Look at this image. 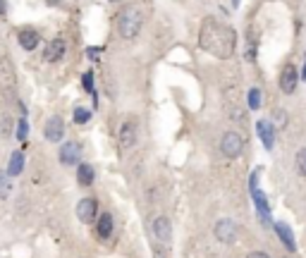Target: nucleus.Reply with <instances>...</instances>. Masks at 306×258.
<instances>
[{"label": "nucleus", "instance_id": "f257e3e1", "mask_svg": "<svg viewBox=\"0 0 306 258\" xmlns=\"http://www.w3.org/2000/svg\"><path fill=\"white\" fill-rule=\"evenodd\" d=\"M199 46L211 55L227 60V57L235 55L237 34L225 22L216 19V17H206L201 24V31H199Z\"/></svg>", "mask_w": 306, "mask_h": 258}, {"label": "nucleus", "instance_id": "f03ea898", "mask_svg": "<svg viewBox=\"0 0 306 258\" xmlns=\"http://www.w3.org/2000/svg\"><path fill=\"white\" fill-rule=\"evenodd\" d=\"M144 27V12L139 5H127L118 14V31L122 38H134Z\"/></svg>", "mask_w": 306, "mask_h": 258}, {"label": "nucleus", "instance_id": "7ed1b4c3", "mask_svg": "<svg viewBox=\"0 0 306 258\" xmlns=\"http://www.w3.org/2000/svg\"><path fill=\"white\" fill-rule=\"evenodd\" d=\"M242 148H244V139L237 132H225L223 134V139H220V151H223L225 158H230V161L239 158Z\"/></svg>", "mask_w": 306, "mask_h": 258}, {"label": "nucleus", "instance_id": "20e7f679", "mask_svg": "<svg viewBox=\"0 0 306 258\" xmlns=\"http://www.w3.org/2000/svg\"><path fill=\"white\" fill-rule=\"evenodd\" d=\"M76 217H79L84 225L93 223V220L98 217V201L96 199L86 196V199H82V201L76 203Z\"/></svg>", "mask_w": 306, "mask_h": 258}, {"label": "nucleus", "instance_id": "39448f33", "mask_svg": "<svg viewBox=\"0 0 306 258\" xmlns=\"http://www.w3.org/2000/svg\"><path fill=\"white\" fill-rule=\"evenodd\" d=\"M82 161V146L76 141H65L60 146V163L63 165H76Z\"/></svg>", "mask_w": 306, "mask_h": 258}, {"label": "nucleus", "instance_id": "423d86ee", "mask_svg": "<svg viewBox=\"0 0 306 258\" xmlns=\"http://www.w3.org/2000/svg\"><path fill=\"white\" fill-rule=\"evenodd\" d=\"M216 237H218V242H223V244L235 242V239H237V225L232 223L230 217L218 220V223H216Z\"/></svg>", "mask_w": 306, "mask_h": 258}, {"label": "nucleus", "instance_id": "0eeeda50", "mask_svg": "<svg viewBox=\"0 0 306 258\" xmlns=\"http://www.w3.org/2000/svg\"><path fill=\"white\" fill-rule=\"evenodd\" d=\"M43 136L48 141H53V144H58V141H63L65 136V122L63 117H50L48 122H46V127H43Z\"/></svg>", "mask_w": 306, "mask_h": 258}, {"label": "nucleus", "instance_id": "6e6552de", "mask_svg": "<svg viewBox=\"0 0 306 258\" xmlns=\"http://www.w3.org/2000/svg\"><path fill=\"white\" fill-rule=\"evenodd\" d=\"M297 70H294V65L287 63L285 67H282V72H280V91L282 93H294V89H297Z\"/></svg>", "mask_w": 306, "mask_h": 258}, {"label": "nucleus", "instance_id": "1a4fd4ad", "mask_svg": "<svg viewBox=\"0 0 306 258\" xmlns=\"http://www.w3.org/2000/svg\"><path fill=\"white\" fill-rule=\"evenodd\" d=\"M153 234H156V239L163 242V244H167V242L173 239V225H170V220H167L165 215H158L153 220Z\"/></svg>", "mask_w": 306, "mask_h": 258}, {"label": "nucleus", "instance_id": "9d476101", "mask_svg": "<svg viewBox=\"0 0 306 258\" xmlns=\"http://www.w3.org/2000/svg\"><path fill=\"white\" fill-rule=\"evenodd\" d=\"M137 144V122L134 120H127L120 127V146L122 148H132Z\"/></svg>", "mask_w": 306, "mask_h": 258}, {"label": "nucleus", "instance_id": "9b49d317", "mask_svg": "<svg viewBox=\"0 0 306 258\" xmlns=\"http://www.w3.org/2000/svg\"><path fill=\"white\" fill-rule=\"evenodd\" d=\"M65 48H67V46H65L63 38H53V41L46 46V50H43V60H46V63H58V60L65 55Z\"/></svg>", "mask_w": 306, "mask_h": 258}, {"label": "nucleus", "instance_id": "f8f14e48", "mask_svg": "<svg viewBox=\"0 0 306 258\" xmlns=\"http://www.w3.org/2000/svg\"><path fill=\"white\" fill-rule=\"evenodd\" d=\"M96 180V170L91 168L89 163H79L76 165V182L82 184V187H91Z\"/></svg>", "mask_w": 306, "mask_h": 258}, {"label": "nucleus", "instance_id": "ddd939ff", "mask_svg": "<svg viewBox=\"0 0 306 258\" xmlns=\"http://www.w3.org/2000/svg\"><path fill=\"white\" fill-rule=\"evenodd\" d=\"M17 38H20V46L24 50H34L36 46H39V31H34V29H22L20 34H17Z\"/></svg>", "mask_w": 306, "mask_h": 258}, {"label": "nucleus", "instance_id": "4468645a", "mask_svg": "<svg viewBox=\"0 0 306 258\" xmlns=\"http://www.w3.org/2000/svg\"><path fill=\"white\" fill-rule=\"evenodd\" d=\"M256 127H258V134H261V139H263V146L271 151L273 144H275V132H273V125H271V122H265V120H261Z\"/></svg>", "mask_w": 306, "mask_h": 258}, {"label": "nucleus", "instance_id": "2eb2a0df", "mask_svg": "<svg viewBox=\"0 0 306 258\" xmlns=\"http://www.w3.org/2000/svg\"><path fill=\"white\" fill-rule=\"evenodd\" d=\"M96 230H98V237L101 239H108L112 234V215L110 213H103V215L96 217Z\"/></svg>", "mask_w": 306, "mask_h": 258}, {"label": "nucleus", "instance_id": "dca6fc26", "mask_svg": "<svg viewBox=\"0 0 306 258\" xmlns=\"http://www.w3.org/2000/svg\"><path fill=\"white\" fill-rule=\"evenodd\" d=\"M275 232L280 234L282 244H285L287 249H290V251H294V249H297V244H294V237H292V230H290V227H287L285 223H278V225H275Z\"/></svg>", "mask_w": 306, "mask_h": 258}, {"label": "nucleus", "instance_id": "f3484780", "mask_svg": "<svg viewBox=\"0 0 306 258\" xmlns=\"http://www.w3.org/2000/svg\"><path fill=\"white\" fill-rule=\"evenodd\" d=\"M22 168H24V155H22L20 151H14V153L10 155V168H7L10 180H12V177H17V174L22 172Z\"/></svg>", "mask_w": 306, "mask_h": 258}, {"label": "nucleus", "instance_id": "a211bd4d", "mask_svg": "<svg viewBox=\"0 0 306 258\" xmlns=\"http://www.w3.org/2000/svg\"><path fill=\"white\" fill-rule=\"evenodd\" d=\"M10 191H12V180L5 170H0V199H7Z\"/></svg>", "mask_w": 306, "mask_h": 258}, {"label": "nucleus", "instance_id": "6ab92c4d", "mask_svg": "<svg viewBox=\"0 0 306 258\" xmlns=\"http://www.w3.org/2000/svg\"><path fill=\"white\" fill-rule=\"evenodd\" d=\"M294 168L301 177H306V148H299L297 151V158H294Z\"/></svg>", "mask_w": 306, "mask_h": 258}, {"label": "nucleus", "instance_id": "aec40b11", "mask_svg": "<svg viewBox=\"0 0 306 258\" xmlns=\"http://www.w3.org/2000/svg\"><path fill=\"white\" fill-rule=\"evenodd\" d=\"M249 108H251V110L261 108V91H258V89H251L249 91Z\"/></svg>", "mask_w": 306, "mask_h": 258}, {"label": "nucleus", "instance_id": "412c9836", "mask_svg": "<svg viewBox=\"0 0 306 258\" xmlns=\"http://www.w3.org/2000/svg\"><path fill=\"white\" fill-rule=\"evenodd\" d=\"M89 117H91L89 110H84V108H76V110H74V122H76V125H86Z\"/></svg>", "mask_w": 306, "mask_h": 258}, {"label": "nucleus", "instance_id": "4be33fe9", "mask_svg": "<svg viewBox=\"0 0 306 258\" xmlns=\"http://www.w3.org/2000/svg\"><path fill=\"white\" fill-rule=\"evenodd\" d=\"M273 120H275L273 125L278 127V129H282V127L287 125V115H285V112H282V110H275V117H273Z\"/></svg>", "mask_w": 306, "mask_h": 258}, {"label": "nucleus", "instance_id": "5701e85b", "mask_svg": "<svg viewBox=\"0 0 306 258\" xmlns=\"http://www.w3.org/2000/svg\"><path fill=\"white\" fill-rule=\"evenodd\" d=\"M91 79H93V77H91V72H86V74H84V89H86V91L93 89V84H91Z\"/></svg>", "mask_w": 306, "mask_h": 258}, {"label": "nucleus", "instance_id": "b1692460", "mask_svg": "<svg viewBox=\"0 0 306 258\" xmlns=\"http://www.w3.org/2000/svg\"><path fill=\"white\" fill-rule=\"evenodd\" d=\"M17 134H20V139H22V141L27 139V122H20V132H17Z\"/></svg>", "mask_w": 306, "mask_h": 258}, {"label": "nucleus", "instance_id": "393cba45", "mask_svg": "<svg viewBox=\"0 0 306 258\" xmlns=\"http://www.w3.org/2000/svg\"><path fill=\"white\" fill-rule=\"evenodd\" d=\"M246 258H271V256H268V253H265V251H251Z\"/></svg>", "mask_w": 306, "mask_h": 258}, {"label": "nucleus", "instance_id": "a878e982", "mask_svg": "<svg viewBox=\"0 0 306 258\" xmlns=\"http://www.w3.org/2000/svg\"><path fill=\"white\" fill-rule=\"evenodd\" d=\"M7 10V0H0V14H5Z\"/></svg>", "mask_w": 306, "mask_h": 258}, {"label": "nucleus", "instance_id": "bb28decb", "mask_svg": "<svg viewBox=\"0 0 306 258\" xmlns=\"http://www.w3.org/2000/svg\"><path fill=\"white\" fill-rule=\"evenodd\" d=\"M55 3H58V0H48V5H55Z\"/></svg>", "mask_w": 306, "mask_h": 258}, {"label": "nucleus", "instance_id": "cd10ccee", "mask_svg": "<svg viewBox=\"0 0 306 258\" xmlns=\"http://www.w3.org/2000/svg\"><path fill=\"white\" fill-rule=\"evenodd\" d=\"M304 79H306V65H304Z\"/></svg>", "mask_w": 306, "mask_h": 258}]
</instances>
